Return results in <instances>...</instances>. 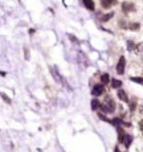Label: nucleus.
<instances>
[{"mask_svg": "<svg viewBox=\"0 0 143 152\" xmlns=\"http://www.w3.org/2000/svg\"><path fill=\"white\" fill-rule=\"evenodd\" d=\"M115 109V103L114 101H113L111 98H105L103 103H101V110L103 111V113H113Z\"/></svg>", "mask_w": 143, "mask_h": 152, "instance_id": "obj_1", "label": "nucleus"}, {"mask_svg": "<svg viewBox=\"0 0 143 152\" xmlns=\"http://www.w3.org/2000/svg\"><path fill=\"white\" fill-rule=\"evenodd\" d=\"M103 91H105V85H102V83L94 85V87L92 89V94L94 95V97H98V95L103 94Z\"/></svg>", "mask_w": 143, "mask_h": 152, "instance_id": "obj_2", "label": "nucleus"}, {"mask_svg": "<svg viewBox=\"0 0 143 152\" xmlns=\"http://www.w3.org/2000/svg\"><path fill=\"white\" fill-rule=\"evenodd\" d=\"M122 11H123L125 13L133 12V11H135V5H134L133 3H130V1H123L122 3Z\"/></svg>", "mask_w": 143, "mask_h": 152, "instance_id": "obj_3", "label": "nucleus"}, {"mask_svg": "<svg viewBox=\"0 0 143 152\" xmlns=\"http://www.w3.org/2000/svg\"><path fill=\"white\" fill-rule=\"evenodd\" d=\"M125 65H126V60H125V57H121L118 61V65H117V73L118 74H123L125 73Z\"/></svg>", "mask_w": 143, "mask_h": 152, "instance_id": "obj_4", "label": "nucleus"}, {"mask_svg": "<svg viewBox=\"0 0 143 152\" xmlns=\"http://www.w3.org/2000/svg\"><path fill=\"white\" fill-rule=\"evenodd\" d=\"M101 1V7L105 8V10H109V8L114 7L117 4V0H100Z\"/></svg>", "mask_w": 143, "mask_h": 152, "instance_id": "obj_5", "label": "nucleus"}, {"mask_svg": "<svg viewBox=\"0 0 143 152\" xmlns=\"http://www.w3.org/2000/svg\"><path fill=\"white\" fill-rule=\"evenodd\" d=\"M51 73H52V75L54 77L56 82H58V83H64V85H65V82H64V80H62V77H61V74H58V73H57L56 66H52V68H51Z\"/></svg>", "mask_w": 143, "mask_h": 152, "instance_id": "obj_6", "label": "nucleus"}, {"mask_svg": "<svg viewBox=\"0 0 143 152\" xmlns=\"http://www.w3.org/2000/svg\"><path fill=\"white\" fill-rule=\"evenodd\" d=\"M118 98L123 102H129V98H127V94L123 91V90H118Z\"/></svg>", "mask_w": 143, "mask_h": 152, "instance_id": "obj_7", "label": "nucleus"}, {"mask_svg": "<svg viewBox=\"0 0 143 152\" xmlns=\"http://www.w3.org/2000/svg\"><path fill=\"white\" fill-rule=\"evenodd\" d=\"M82 3L85 4V7L87 10H90V11L94 10V3H93V0H82Z\"/></svg>", "mask_w": 143, "mask_h": 152, "instance_id": "obj_8", "label": "nucleus"}, {"mask_svg": "<svg viewBox=\"0 0 143 152\" xmlns=\"http://www.w3.org/2000/svg\"><path fill=\"white\" fill-rule=\"evenodd\" d=\"M125 136H126V134L123 132V130H122L121 127H118V140H119V143H123Z\"/></svg>", "mask_w": 143, "mask_h": 152, "instance_id": "obj_9", "label": "nucleus"}, {"mask_svg": "<svg viewBox=\"0 0 143 152\" xmlns=\"http://www.w3.org/2000/svg\"><path fill=\"white\" fill-rule=\"evenodd\" d=\"M101 109V102L98 99H93L92 101V110H98Z\"/></svg>", "mask_w": 143, "mask_h": 152, "instance_id": "obj_10", "label": "nucleus"}, {"mask_svg": "<svg viewBox=\"0 0 143 152\" xmlns=\"http://www.w3.org/2000/svg\"><path fill=\"white\" fill-rule=\"evenodd\" d=\"M131 142H133V136H131V135H126V136H125L123 143H125V145H126L127 148L131 145Z\"/></svg>", "mask_w": 143, "mask_h": 152, "instance_id": "obj_11", "label": "nucleus"}, {"mask_svg": "<svg viewBox=\"0 0 143 152\" xmlns=\"http://www.w3.org/2000/svg\"><path fill=\"white\" fill-rule=\"evenodd\" d=\"M101 81H102V85H106V83H109V81H110L109 74H107V73H105V74H102Z\"/></svg>", "mask_w": 143, "mask_h": 152, "instance_id": "obj_12", "label": "nucleus"}, {"mask_svg": "<svg viewBox=\"0 0 143 152\" xmlns=\"http://www.w3.org/2000/svg\"><path fill=\"white\" fill-rule=\"evenodd\" d=\"M111 86H113V89H119V87L122 86V82L119 80H113L111 81Z\"/></svg>", "mask_w": 143, "mask_h": 152, "instance_id": "obj_13", "label": "nucleus"}, {"mask_svg": "<svg viewBox=\"0 0 143 152\" xmlns=\"http://www.w3.org/2000/svg\"><path fill=\"white\" fill-rule=\"evenodd\" d=\"M113 16H114V13L109 12V13L103 15V16H102V17H101V20H102V21H103V23H105V21H109V20H110V19H111V17H113Z\"/></svg>", "mask_w": 143, "mask_h": 152, "instance_id": "obj_14", "label": "nucleus"}, {"mask_svg": "<svg viewBox=\"0 0 143 152\" xmlns=\"http://www.w3.org/2000/svg\"><path fill=\"white\" fill-rule=\"evenodd\" d=\"M129 28L131 31H139V29H141V24H139V23H131Z\"/></svg>", "mask_w": 143, "mask_h": 152, "instance_id": "obj_15", "label": "nucleus"}, {"mask_svg": "<svg viewBox=\"0 0 143 152\" xmlns=\"http://www.w3.org/2000/svg\"><path fill=\"white\" fill-rule=\"evenodd\" d=\"M134 52H135L136 54H139V56H141V54L143 53V42H142V44H139V45L135 48V50H134Z\"/></svg>", "mask_w": 143, "mask_h": 152, "instance_id": "obj_16", "label": "nucleus"}, {"mask_svg": "<svg viewBox=\"0 0 143 152\" xmlns=\"http://www.w3.org/2000/svg\"><path fill=\"white\" fill-rule=\"evenodd\" d=\"M130 80L133 81V82H136V83L143 85V77H131Z\"/></svg>", "mask_w": 143, "mask_h": 152, "instance_id": "obj_17", "label": "nucleus"}, {"mask_svg": "<svg viewBox=\"0 0 143 152\" xmlns=\"http://www.w3.org/2000/svg\"><path fill=\"white\" fill-rule=\"evenodd\" d=\"M110 123L114 124V126H117V127H119V124L122 123V121H121L119 118H115V119H111V121H110Z\"/></svg>", "mask_w": 143, "mask_h": 152, "instance_id": "obj_18", "label": "nucleus"}, {"mask_svg": "<svg viewBox=\"0 0 143 152\" xmlns=\"http://www.w3.org/2000/svg\"><path fill=\"white\" fill-rule=\"evenodd\" d=\"M127 45H129V48H127V49H129L130 52H131V50H135L136 46H135V44H134L133 41H127Z\"/></svg>", "mask_w": 143, "mask_h": 152, "instance_id": "obj_19", "label": "nucleus"}, {"mask_svg": "<svg viewBox=\"0 0 143 152\" xmlns=\"http://www.w3.org/2000/svg\"><path fill=\"white\" fill-rule=\"evenodd\" d=\"M135 107H136V101H135V99H134V101L130 103V109H131V111H134V110H135Z\"/></svg>", "mask_w": 143, "mask_h": 152, "instance_id": "obj_20", "label": "nucleus"}, {"mask_svg": "<svg viewBox=\"0 0 143 152\" xmlns=\"http://www.w3.org/2000/svg\"><path fill=\"white\" fill-rule=\"evenodd\" d=\"M24 54H25V60H29V50L27 48H24Z\"/></svg>", "mask_w": 143, "mask_h": 152, "instance_id": "obj_21", "label": "nucleus"}, {"mask_svg": "<svg viewBox=\"0 0 143 152\" xmlns=\"http://www.w3.org/2000/svg\"><path fill=\"white\" fill-rule=\"evenodd\" d=\"M1 97L4 98V101H5V102H8V103H11V99L8 98V97H5V94H1Z\"/></svg>", "mask_w": 143, "mask_h": 152, "instance_id": "obj_22", "label": "nucleus"}, {"mask_svg": "<svg viewBox=\"0 0 143 152\" xmlns=\"http://www.w3.org/2000/svg\"><path fill=\"white\" fill-rule=\"evenodd\" d=\"M69 39H70V40H72V41H73V42H78V40H77V39H76V37H74V36H72V34H70V36H69Z\"/></svg>", "mask_w": 143, "mask_h": 152, "instance_id": "obj_23", "label": "nucleus"}, {"mask_svg": "<svg viewBox=\"0 0 143 152\" xmlns=\"http://www.w3.org/2000/svg\"><path fill=\"white\" fill-rule=\"evenodd\" d=\"M139 128H141V132H142V135H143V121L139 122Z\"/></svg>", "mask_w": 143, "mask_h": 152, "instance_id": "obj_24", "label": "nucleus"}, {"mask_svg": "<svg viewBox=\"0 0 143 152\" xmlns=\"http://www.w3.org/2000/svg\"><path fill=\"white\" fill-rule=\"evenodd\" d=\"M139 114L143 116V106H139Z\"/></svg>", "mask_w": 143, "mask_h": 152, "instance_id": "obj_25", "label": "nucleus"}, {"mask_svg": "<svg viewBox=\"0 0 143 152\" xmlns=\"http://www.w3.org/2000/svg\"><path fill=\"white\" fill-rule=\"evenodd\" d=\"M114 151H115V152H121V150H119L118 147H115V148H114Z\"/></svg>", "mask_w": 143, "mask_h": 152, "instance_id": "obj_26", "label": "nucleus"}]
</instances>
